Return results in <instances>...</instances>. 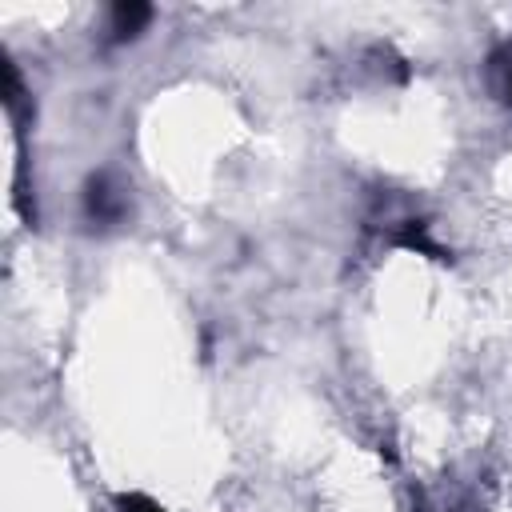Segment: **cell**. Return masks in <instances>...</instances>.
Here are the masks:
<instances>
[{
  "instance_id": "1",
  "label": "cell",
  "mask_w": 512,
  "mask_h": 512,
  "mask_svg": "<svg viewBox=\"0 0 512 512\" xmlns=\"http://www.w3.org/2000/svg\"><path fill=\"white\" fill-rule=\"evenodd\" d=\"M148 20H152V8H148V4H136V0L112 8V32H116V36H132V32H140Z\"/></svg>"
},
{
  "instance_id": "2",
  "label": "cell",
  "mask_w": 512,
  "mask_h": 512,
  "mask_svg": "<svg viewBox=\"0 0 512 512\" xmlns=\"http://www.w3.org/2000/svg\"><path fill=\"white\" fill-rule=\"evenodd\" d=\"M400 244L404 248H416V252H428V256H436V260H444V252L428 240V232H424V224H416V220H408L404 224V232H400Z\"/></svg>"
},
{
  "instance_id": "3",
  "label": "cell",
  "mask_w": 512,
  "mask_h": 512,
  "mask_svg": "<svg viewBox=\"0 0 512 512\" xmlns=\"http://www.w3.org/2000/svg\"><path fill=\"white\" fill-rule=\"evenodd\" d=\"M116 508H120V512H168V508H160L156 500H148V496H140V492L116 496Z\"/></svg>"
},
{
  "instance_id": "4",
  "label": "cell",
  "mask_w": 512,
  "mask_h": 512,
  "mask_svg": "<svg viewBox=\"0 0 512 512\" xmlns=\"http://www.w3.org/2000/svg\"><path fill=\"white\" fill-rule=\"evenodd\" d=\"M500 88H504V100L512 104V60L500 68Z\"/></svg>"
}]
</instances>
